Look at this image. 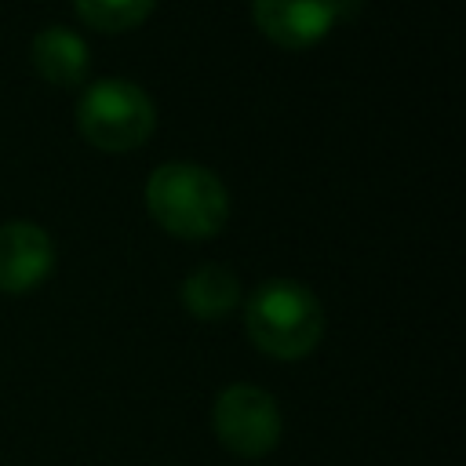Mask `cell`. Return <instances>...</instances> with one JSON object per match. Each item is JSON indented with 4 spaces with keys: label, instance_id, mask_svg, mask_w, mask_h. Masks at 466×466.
Returning a JSON list of instances; mask_svg holds the SVG:
<instances>
[{
    "label": "cell",
    "instance_id": "1",
    "mask_svg": "<svg viewBox=\"0 0 466 466\" xmlns=\"http://www.w3.org/2000/svg\"><path fill=\"white\" fill-rule=\"evenodd\" d=\"M146 208L160 229L182 240H208L229 218V189L211 167L167 160L146 182Z\"/></svg>",
    "mask_w": 466,
    "mask_h": 466
},
{
    "label": "cell",
    "instance_id": "2",
    "mask_svg": "<svg viewBox=\"0 0 466 466\" xmlns=\"http://www.w3.org/2000/svg\"><path fill=\"white\" fill-rule=\"evenodd\" d=\"M244 328L255 350H262L266 357L302 360L324 339V306L306 284L273 277L251 291L244 306Z\"/></svg>",
    "mask_w": 466,
    "mask_h": 466
},
{
    "label": "cell",
    "instance_id": "3",
    "mask_svg": "<svg viewBox=\"0 0 466 466\" xmlns=\"http://www.w3.org/2000/svg\"><path fill=\"white\" fill-rule=\"evenodd\" d=\"M76 127L102 153H127L153 135L157 106L135 80L106 76L84 87L76 102Z\"/></svg>",
    "mask_w": 466,
    "mask_h": 466
},
{
    "label": "cell",
    "instance_id": "4",
    "mask_svg": "<svg viewBox=\"0 0 466 466\" xmlns=\"http://www.w3.org/2000/svg\"><path fill=\"white\" fill-rule=\"evenodd\" d=\"M211 426L226 451L240 459H262L280 444L284 419L269 390L255 382H229L211 404Z\"/></svg>",
    "mask_w": 466,
    "mask_h": 466
},
{
    "label": "cell",
    "instance_id": "5",
    "mask_svg": "<svg viewBox=\"0 0 466 466\" xmlns=\"http://www.w3.org/2000/svg\"><path fill=\"white\" fill-rule=\"evenodd\" d=\"M251 18L277 47H313L339 22V0H251Z\"/></svg>",
    "mask_w": 466,
    "mask_h": 466
},
{
    "label": "cell",
    "instance_id": "6",
    "mask_svg": "<svg viewBox=\"0 0 466 466\" xmlns=\"http://www.w3.org/2000/svg\"><path fill=\"white\" fill-rule=\"evenodd\" d=\"M55 266V244L44 226L15 218L0 226V291L25 295L47 280Z\"/></svg>",
    "mask_w": 466,
    "mask_h": 466
},
{
    "label": "cell",
    "instance_id": "7",
    "mask_svg": "<svg viewBox=\"0 0 466 466\" xmlns=\"http://www.w3.org/2000/svg\"><path fill=\"white\" fill-rule=\"evenodd\" d=\"M29 62H33V69L47 84H55V87H76L87 76L91 47L69 25H44L29 40Z\"/></svg>",
    "mask_w": 466,
    "mask_h": 466
},
{
    "label": "cell",
    "instance_id": "8",
    "mask_svg": "<svg viewBox=\"0 0 466 466\" xmlns=\"http://www.w3.org/2000/svg\"><path fill=\"white\" fill-rule=\"evenodd\" d=\"M240 302V280L222 262H204L182 280V306L197 320H222Z\"/></svg>",
    "mask_w": 466,
    "mask_h": 466
},
{
    "label": "cell",
    "instance_id": "9",
    "mask_svg": "<svg viewBox=\"0 0 466 466\" xmlns=\"http://www.w3.org/2000/svg\"><path fill=\"white\" fill-rule=\"evenodd\" d=\"M76 15L102 33H124L149 18L157 0H73Z\"/></svg>",
    "mask_w": 466,
    "mask_h": 466
}]
</instances>
